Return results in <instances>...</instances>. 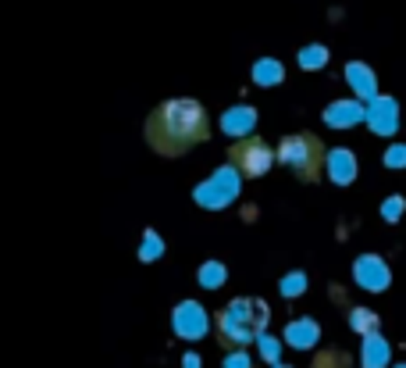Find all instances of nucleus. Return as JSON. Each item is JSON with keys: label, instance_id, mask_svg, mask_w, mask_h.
I'll return each instance as SVG.
<instances>
[{"label": "nucleus", "instance_id": "nucleus-1", "mask_svg": "<svg viewBox=\"0 0 406 368\" xmlns=\"http://www.w3.org/2000/svg\"><path fill=\"white\" fill-rule=\"evenodd\" d=\"M143 133H146V143L160 157H182L210 136V122H207V111H203L200 100L175 97V100L157 104L150 111Z\"/></svg>", "mask_w": 406, "mask_h": 368}, {"label": "nucleus", "instance_id": "nucleus-2", "mask_svg": "<svg viewBox=\"0 0 406 368\" xmlns=\"http://www.w3.org/2000/svg\"><path fill=\"white\" fill-rule=\"evenodd\" d=\"M267 326V304L264 300H231L217 314V340L224 347H246L260 340Z\"/></svg>", "mask_w": 406, "mask_h": 368}, {"label": "nucleus", "instance_id": "nucleus-3", "mask_svg": "<svg viewBox=\"0 0 406 368\" xmlns=\"http://www.w3.org/2000/svg\"><path fill=\"white\" fill-rule=\"evenodd\" d=\"M278 161L293 172L300 183H314L328 161L324 154V143L314 136V133H296V136H285L281 147H278Z\"/></svg>", "mask_w": 406, "mask_h": 368}, {"label": "nucleus", "instance_id": "nucleus-4", "mask_svg": "<svg viewBox=\"0 0 406 368\" xmlns=\"http://www.w3.org/2000/svg\"><path fill=\"white\" fill-rule=\"evenodd\" d=\"M228 161L231 168H236L239 176L246 179H257V176H267V168L274 165V150L264 143V140H239L228 147Z\"/></svg>", "mask_w": 406, "mask_h": 368}, {"label": "nucleus", "instance_id": "nucleus-5", "mask_svg": "<svg viewBox=\"0 0 406 368\" xmlns=\"http://www.w3.org/2000/svg\"><path fill=\"white\" fill-rule=\"evenodd\" d=\"M236 186H239V183H236V176H231V168H221L207 186L196 190V200L207 204V207H224L231 197H236Z\"/></svg>", "mask_w": 406, "mask_h": 368}, {"label": "nucleus", "instance_id": "nucleus-6", "mask_svg": "<svg viewBox=\"0 0 406 368\" xmlns=\"http://www.w3.org/2000/svg\"><path fill=\"white\" fill-rule=\"evenodd\" d=\"M357 283H360L364 290H374V293L388 286V269L381 265V257L364 254V257L357 261Z\"/></svg>", "mask_w": 406, "mask_h": 368}, {"label": "nucleus", "instance_id": "nucleus-7", "mask_svg": "<svg viewBox=\"0 0 406 368\" xmlns=\"http://www.w3.org/2000/svg\"><path fill=\"white\" fill-rule=\"evenodd\" d=\"M328 172H331V179L335 183H353L357 179V157L350 154V150H331L328 154Z\"/></svg>", "mask_w": 406, "mask_h": 368}, {"label": "nucleus", "instance_id": "nucleus-8", "mask_svg": "<svg viewBox=\"0 0 406 368\" xmlns=\"http://www.w3.org/2000/svg\"><path fill=\"white\" fill-rule=\"evenodd\" d=\"M345 79L353 82V90L360 97H378V82H374V72L364 65V61H350L345 65Z\"/></svg>", "mask_w": 406, "mask_h": 368}, {"label": "nucleus", "instance_id": "nucleus-9", "mask_svg": "<svg viewBox=\"0 0 406 368\" xmlns=\"http://www.w3.org/2000/svg\"><path fill=\"white\" fill-rule=\"evenodd\" d=\"M285 340L293 343V347H300V350L314 347V343H317V322H314V319H296L293 326L285 329Z\"/></svg>", "mask_w": 406, "mask_h": 368}, {"label": "nucleus", "instance_id": "nucleus-10", "mask_svg": "<svg viewBox=\"0 0 406 368\" xmlns=\"http://www.w3.org/2000/svg\"><path fill=\"white\" fill-rule=\"evenodd\" d=\"M175 329H179L182 336H200V333H203V314H200L196 304H182V307L175 311Z\"/></svg>", "mask_w": 406, "mask_h": 368}, {"label": "nucleus", "instance_id": "nucleus-11", "mask_svg": "<svg viewBox=\"0 0 406 368\" xmlns=\"http://www.w3.org/2000/svg\"><path fill=\"white\" fill-rule=\"evenodd\" d=\"M388 361V347L378 333H367L364 336V368H381Z\"/></svg>", "mask_w": 406, "mask_h": 368}, {"label": "nucleus", "instance_id": "nucleus-12", "mask_svg": "<svg viewBox=\"0 0 406 368\" xmlns=\"http://www.w3.org/2000/svg\"><path fill=\"white\" fill-rule=\"evenodd\" d=\"M371 125H374L378 133H392V129H395V104H392V100H378V97H374Z\"/></svg>", "mask_w": 406, "mask_h": 368}, {"label": "nucleus", "instance_id": "nucleus-13", "mask_svg": "<svg viewBox=\"0 0 406 368\" xmlns=\"http://www.w3.org/2000/svg\"><path fill=\"white\" fill-rule=\"evenodd\" d=\"M324 118H328V125H353L357 118H364V111L357 108V104H331V108L324 111Z\"/></svg>", "mask_w": 406, "mask_h": 368}, {"label": "nucleus", "instance_id": "nucleus-14", "mask_svg": "<svg viewBox=\"0 0 406 368\" xmlns=\"http://www.w3.org/2000/svg\"><path fill=\"white\" fill-rule=\"evenodd\" d=\"M253 125V108H236V111H224L221 129L224 133H246Z\"/></svg>", "mask_w": 406, "mask_h": 368}, {"label": "nucleus", "instance_id": "nucleus-15", "mask_svg": "<svg viewBox=\"0 0 406 368\" xmlns=\"http://www.w3.org/2000/svg\"><path fill=\"white\" fill-rule=\"evenodd\" d=\"M310 368H350V354L338 347H324V350H317Z\"/></svg>", "mask_w": 406, "mask_h": 368}, {"label": "nucleus", "instance_id": "nucleus-16", "mask_svg": "<svg viewBox=\"0 0 406 368\" xmlns=\"http://www.w3.org/2000/svg\"><path fill=\"white\" fill-rule=\"evenodd\" d=\"M253 79H257L260 86H267V82H278V79H281V65H278V61H271V58H264V61H257V68H253Z\"/></svg>", "mask_w": 406, "mask_h": 368}, {"label": "nucleus", "instance_id": "nucleus-17", "mask_svg": "<svg viewBox=\"0 0 406 368\" xmlns=\"http://www.w3.org/2000/svg\"><path fill=\"white\" fill-rule=\"evenodd\" d=\"M350 326H353L357 333H364V336H367V333H378V314H371L367 307H357L353 319H350Z\"/></svg>", "mask_w": 406, "mask_h": 368}, {"label": "nucleus", "instance_id": "nucleus-18", "mask_svg": "<svg viewBox=\"0 0 406 368\" xmlns=\"http://www.w3.org/2000/svg\"><path fill=\"white\" fill-rule=\"evenodd\" d=\"M324 61H328V50H324V47H307L303 54H300V65H303V68H324Z\"/></svg>", "mask_w": 406, "mask_h": 368}, {"label": "nucleus", "instance_id": "nucleus-19", "mask_svg": "<svg viewBox=\"0 0 406 368\" xmlns=\"http://www.w3.org/2000/svg\"><path fill=\"white\" fill-rule=\"evenodd\" d=\"M224 279V269L217 265V261H214V265H207V269H200V283L203 286H217Z\"/></svg>", "mask_w": 406, "mask_h": 368}, {"label": "nucleus", "instance_id": "nucleus-20", "mask_svg": "<svg viewBox=\"0 0 406 368\" xmlns=\"http://www.w3.org/2000/svg\"><path fill=\"white\" fill-rule=\"evenodd\" d=\"M139 254H143V261H153V257L160 254V240H157L153 233H146V240H143V250H139Z\"/></svg>", "mask_w": 406, "mask_h": 368}, {"label": "nucleus", "instance_id": "nucleus-21", "mask_svg": "<svg viewBox=\"0 0 406 368\" xmlns=\"http://www.w3.org/2000/svg\"><path fill=\"white\" fill-rule=\"evenodd\" d=\"M300 286H303V276H293V279H281V293H285V297H300V293H303Z\"/></svg>", "mask_w": 406, "mask_h": 368}, {"label": "nucleus", "instance_id": "nucleus-22", "mask_svg": "<svg viewBox=\"0 0 406 368\" xmlns=\"http://www.w3.org/2000/svg\"><path fill=\"white\" fill-rule=\"evenodd\" d=\"M399 211H402V197H388V200H385V219H388V222H395V219H399Z\"/></svg>", "mask_w": 406, "mask_h": 368}, {"label": "nucleus", "instance_id": "nucleus-23", "mask_svg": "<svg viewBox=\"0 0 406 368\" xmlns=\"http://www.w3.org/2000/svg\"><path fill=\"white\" fill-rule=\"evenodd\" d=\"M385 161H388L392 168H399V165H406V147H392V150L385 154Z\"/></svg>", "mask_w": 406, "mask_h": 368}, {"label": "nucleus", "instance_id": "nucleus-24", "mask_svg": "<svg viewBox=\"0 0 406 368\" xmlns=\"http://www.w3.org/2000/svg\"><path fill=\"white\" fill-rule=\"evenodd\" d=\"M260 347H264V357H267V361H274V357H278V343H274V340L260 336Z\"/></svg>", "mask_w": 406, "mask_h": 368}, {"label": "nucleus", "instance_id": "nucleus-25", "mask_svg": "<svg viewBox=\"0 0 406 368\" xmlns=\"http://www.w3.org/2000/svg\"><path fill=\"white\" fill-rule=\"evenodd\" d=\"M224 368H250V361H246V354H231L224 361Z\"/></svg>", "mask_w": 406, "mask_h": 368}, {"label": "nucleus", "instance_id": "nucleus-26", "mask_svg": "<svg viewBox=\"0 0 406 368\" xmlns=\"http://www.w3.org/2000/svg\"><path fill=\"white\" fill-rule=\"evenodd\" d=\"M186 368H196V357H193V354L186 357Z\"/></svg>", "mask_w": 406, "mask_h": 368}, {"label": "nucleus", "instance_id": "nucleus-27", "mask_svg": "<svg viewBox=\"0 0 406 368\" xmlns=\"http://www.w3.org/2000/svg\"><path fill=\"white\" fill-rule=\"evenodd\" d=\"M399 368H406V364H399Z\"/></svg>", "mask_w": 406, "mask_h": 368}, {"label": "nucleus", "instance_id": "nucleus-28", "mask_svg": "<svg viewBox=\"0 0 406 368\" xmlns=\"http://www.w3.org/2000/svg\"><path fill=\"white\" fill-rule=\"evenodd\" d=\"M278 368H281V364H278Z\"/></svg>", "mask_w": 406, "mask_h": 368}]
</instances>
